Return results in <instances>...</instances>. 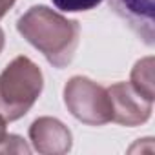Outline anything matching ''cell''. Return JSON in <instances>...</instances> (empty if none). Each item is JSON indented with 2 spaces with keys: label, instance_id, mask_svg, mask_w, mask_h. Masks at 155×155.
<instances>
[{
  "label": "cell",
  "instance_id": "obj_11",
  "mask_svg": "<svg viewBox=\"0 0 155 155\" xmlns=\"http://www.w3.org/2000/svg\"><path fill=\"white\" fill-rule=\"evenodd\" d=\"M6 137V120L0 117V140Z\"/></svg>",
  "mask_w": 155,
  "mask_h": 155
},
{
  "label": "cell",
  "instance_id": "obj_9",
  "mask_svg": "<svg viewBox=\"0 0 155 155\" xmlns=\"http://www.w3.org/2000/svg\"><path fill=\"white\" fill-rule=\"evenodd\" d=\"M29 151H31V148L18 135L6 133V137L0 140V153H29Z\"/></svg>",
  "mask_w": 155,
  "mask_h": 155
},
{
  "label": "cell",
  "instance_id": "obj_4",
  "mask_svg": "<svg viewBox=\"0 0 155 155\" xmlns=\"http://www.w3.org/2000/svg\"><path fill=\"white\" fill-rule=\"evenodd\" d=\"M111 102V120L120 126H140L153 111V102L133 90L130 82H117L108 88Z\"/></svg>",
  "mask_w": 155,
  "mask_h": 155
},
{
  "label": "cell",
  "instance_id": "obj_6",
  "mask_svg": "<svg viewBox=\"0 0 155 155\" xmlns=\"http://www.w3.org/2000/svg\"><path fill=\"white\" fill-rule=\"evenodd\" d=\"M29 140L33 150L42 155H64L73 146L68 126L55 117H38L29 126Z\"/></svg>",
  "mask_w": 155,
  "mask_h": 155
},
{
  "label": "cell",
  "instance_id": "obj_10",
  "mask_svg": "<svg viewBox=\"0 0 155 155\" xmlns=\"http://www.w3.org/2000/svg\"><path fill=\"white\" fill-rule=\"evenodd\" d=\"M15 2L17 0H0V20H2L6 17V13L15 6Z\"/></svg>",
  "mask_w": 155,
  "mask_h": 155
},
{
  "label": "cell",
  "instance_id": "obj_3",
  "mask_svg": "<svg viewBox=\"0 0 155 155\" xmlns=\"http://www.w3.org/2000/svg\"><path fill=\"white\" fill-rule=\"evenodd\" d=\"M64 104L82 124L102 126L111 122V102L108 90L88 77L75 75L64 86Z\"/></svg>",
  "mask_w": 155,
  "mask_h": 155
},
{
  "label": "cell",
  "instance_id": "obj_8",
  "mask_svg": "<svg viewBox=\"0 0 155 155\" xmlns=\"http://www.w3.org/2000/svg\"><path fill=\"white\" fill-rule=\"evenodd\" d=\"M57 9L66 11V13H77V11H90L95 9L102 0H53Z\"/></svg>",
  "mask_w": 155,
  "mask_h": 155
},
{
  "label": "cell",
  "instance_id": "obj_2",
  "mask_svg": "<svg viewBox=\"0 0 155 155\" xmlns=\"http://www.w3.org/2000/svg\"><path fill=\"white\" fill-rule=\"evenodd\" d=\"M44 88L40 68L26 55L13 58L0 73V117L6 122L22 119Z\"/></svg>",
  "mask_w": 155,
  "mask_h": 155
},
{
  "label": "cell",
  "instance_id": "obj_7",
  "mask_svg": "<svg viewBox=\"0 0 155 155\" xmlns=\"http://www.w3.org/2000/svg\"><path fill=\"white\" fill-rule=\"evenodd\" d=\"M130 84L133 86V90L137 93H140L144 99L151 101L155 99V91H153V57H146L135 62L133 69H131V81Z\"/></svg>",
  "mask_w": 155,
  "mask_h": 155
},
{
  "label": "cell",
  "instance_id": "obj_5",
  "mask_svg": "<svg viewBox=\"0 0 155 155\" xmlns=\"http://www.w3.org/2000/svg\"><path fill=\"white\" fill-rule=\"evenodd\" d=\"M110 9L146 44H155V0H108Z\"/></svg>",
  "mask_w": 155,
  "mask_h": 155
},
{
  "label": "cell",
  "instance_id": "obj_12",
  "mask_svg": "<svg viewBox=\"0 0 155 155\" xmlns=\"http://www.w3.org/2000/svg\"><path fill=\"white\" fill-rule=\"evenodd\" d=\"M2 49H4V31L0 28V53H2Z\"/></svg>",
  "mask_w": 155,
  "mask_h": 155
},
{
  "label": "cell",
  "instance_id": "obj_1",
  "mask_svg": "<svg viewBox=\"0 0 155 155\" xmlns=\"http://www.w3.org/2000/svg\"><path fill=\"white\" fill-rule=\"evenodd\" d=\"M17 29L55 68L69 66L81 42V24L48 6L29 8L18 18Z\"/></svg>",
  "mask_w": 155,
  "mask_h": 155
}]
</instances>
